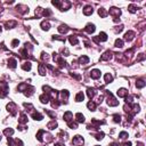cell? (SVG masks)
Returning <instances> with one entry per match:
<instances>
[{
  "mask_svg": "<svg viewBox=\"0 0 146 146\" xmlns=\"http://www.w3.org/2000/svg\"><path fill=\"white\" fill-rule=\"evenodd\" d=\"M3 134H5L7 137H10V136H12V135L14 134V130L12 129V128H7V129L3 130Z\"/></svg>",
  "mask_w": 146,
  "mask_h": 146,
  "instance_id": "cell-32",
  "label": "cell"
},
{
  "mask_svg": "<svg viewBox=\"0 0 146 146\" xmlns=\"http://www.w3.org/2000/svg\"><path fill=\"white\" fill-rule=\"evenodd\" d=\"M104 79H105V83H111L113 81V76L111 73H106L105 76H104Z\"/></svg>",
  "mask_w": 146,
  "mask_h": 146,
  "instance_id": "cell-24",
  "label": "cell"
},
{
  "mask_svg": "<svg viewBox=\"0 0 146 146\" xmlns=\"http://www.w3.org/2000/svg\"><path fill=\"white\" fill-rule=\"evenodd\" d=\"M83 99H85V95H83L82 91L78 93V95H76V97H75V100H76V102H82Z\"/></svg>",
  "mask_w": 146,
  "mask_h": 146,
  "instance_id": "cell-31",
  "label": "cell"
},
{
  "mask_svg": "<svg viewBox=\"0 0 146 146\" xmlns=\"http://www.w3.org/2000/svg\"><path fill=\"white\" fill-rule=\"evenodd\" d=\"M118 96L119 97H127L128 96V90L126 89V88H121V89L118 90Z\"/></svg>",
  "mask_w": 146,
  "mask_h": 146,
  "instance_id": "cell-12",
  "label": "cell"
},
{
  "mask_svg": "<svg viewBox=\"0 0 146 146\" xmlns=\"http://www.w3.org/2000/svg\"><path fill=\"white\" fill-rule=\"evenodd\" d=\"M145 60V55L144 54H139L138 57H137V62H140V61H144Z\"/></svg>",
  "mask_w": 146,
  "mask_h": 146,
  "instance_id": "cell-40",
  "label": "cell"
},
{
  "mask_svg": "<svg viewBox=\"0 0 146 146\" xmlns=\"http://www.w3.org/2000/svg\"><path fill=\"white\" fill-rule=\"evenodd\" d=\"M64 120L66 121V122H70L71 120H73V114H72V112L71 111H67V112H65L64 113Z\"/></svg>",
  "mask_w": 146,
  "mask_h": 146,
  "instance_id": "cell-11",
  "label": "cell"
},
{
  "mask_svg": "<svg viewBox=\"0 0 146 146\" xmlns=\"http://www.w3.org/2000/svg\"><path fill=\"white\" fill-rule=\"evenodd\" d=\"M95 30H96V27H95V25L94 24H91V23H89V24H87V26L85 27V31H86L87 33H94L95 32Z\"/></svg>",
  "mask_w": 146,
  "mask_h": 146,
  "instance_id": "cell-9",
  "label": "cell"
},
{
  "mask_svg": "<svg viewBox=\"0 0 146 146\" xmlns=\"http://www.w3.org/2000/svg\"><path fill=\"white\" fill-rule=\"evenodd\" d=\"M145 81L144 80H137V82H136V87L138 88V89H140V88H144L145 87Z\"/></svg>",
  "mask_w": 146,
  "mask_h": 146,
  "instance_id": "cell-30",
  "label": "cell"
},
{
  "mask_svg": "<svg viewBox=\"0 0 146 146\" xmlns=\"http://www.w3.org/2000/svg\"><path fill=\"white\" fill-rule=\"evenodd\" d=\"M75 119H76V121H78V122H80V123L85 122V115H83V114H81V113H76V114H75Z\"/></svg>",
  "mask_w": 146,
  "mask_h": 146,
  "instance_id": "cell-20",
  "label": "cell"
},
{
  "mask_svg": "<svg viewBox=\"0 0 146 146\" xmlns=\"http://www.w3.org/2000/svg\"><path fill=\"white\" fill-rule=\"evenodd\" d=\"M47 128H49L50 130H54L55 128H57V122L55 121V120H53L51 122H49L48 124H47Z\"/></svg>",
  "mask_w": 146,
  "mask_h": 146,
  "instance_id": "cell-26",
  "label": "cell"
},
{
  "mask_svg": "<svg viewBox=\"0 0 146 146\" xmlns=\"http://www.w3.org/2000/svg\"><path fill=\"white\" fill-rule=\"evenodd\" d=\"M115 47H116V48H122V47H123V40L116 39L115 40Z\"/></svg>",
  "mask_w": 146,
  "mask_h": 146,
  "instance_id": "cell-34",
  "label": "cell"
},
{
  "mask_svg": "<svg viewBox=\"0 0 146 146\" xmlns=\"http://www.w3.org/2000/svg\"><path fill=\"white\" fill-rule=\"evenodd\" d=\"M7 110H8V112H10V114L13 116L17 114V105L14 102H9V104L7 105Z\"/></svg>",
  "mask_w": 146,
  "mask_h": 146,
  "instance_id": "cell-2",
  "label": "cell"
},
{
  "mask_svg": "<svg viewBox=\"0 0 146 146\" xmlns=\"http://www.w3.org/2000/svg\"><path fill=\"white\" fill-rule=\"evenodd\" d=\"M134 38H135V32H134V31H128V32L124 34V40H126V41H128V42H129V41H131Z\"/></svg>",
  "mask_w": 146,
  "mask_h": 146,
  "instance_id": "cell-8",
  "label": "cell"
},
{
  "mask_svg": "<svg viewBox=\"0 0 146 146\" xmlns=\"http://www.w3.org/2000/svg\"><path fill=\"white\" fill-rule=\"evenodd\" d=\"M112 58V51H110V50H107V51H105V53L100 56V61H109Z\"/></svg>",
  "mask_w": 146,
  "mask_h": 146,
  "instance_id": "cell-7",
  "label": "cell"
},
{
  "mask_svg": "<svg viewBox=\"0 0 146 146\" xmlns=\"http://www.w3.org/2000/svg\"><path fill=\"white\" fill-rule=\"evenodd\" d=\"M16 25H17L16 21H9V22H6V23H5V26H6V29H10V27L16 26Z\"/></svg>",
  "mask_w": 146,
  "mask_h": 146,
  "instance_id": "cell-19",
  "label": "cell"
},
{
  "mask_svg": "<svg viewBox=\"0 0 146 146\" xmlns=\"http://www.w3.org/2000/svg\"><path fill=\"white\" fill-rule=\"evenodd\" d=\"M128 10H129L130 13H136L137 10H138V7L136 6V5H133V3H131V5H129V7H128Z\"/></svg>",
  "mask_w": 146,
  "mask_h": 146,
  "instance_id": "cell-29",
  "label": "cell"
},
{
  "mask_svg": "<svg viewBox=\"0 0 146 146\" xmlns=\"http://www.w3.org/2000/svg\"><path fill=\"white\" fill-rule=\"evenodd\" d=\"M8 65H9V67H12V69H15V67L17 66V61L15 60V58H13V57H10L9 60H8Z\"/></svg>",
  "mask_w": 146,
  "mask_h": 146,
  "instance_id": "cell-17",
  "label": "cell"
},
{
  "mask_svg": "<svg viewBox=\"0 0 146 146\" xmlns=\"http://www.w3.org/2000/svg\"><path fill=\"white\" fill-rule=\"evenodd\" d=\"M96 94H97V91L94 89V88H88V89H87V95H88V97H89L90 99H91V98H94Z\"/></svg>",
  "mask_w": 146,
  "mask_h": 146,
  "instance_id": "cell-13",
  "label": "cell"
},
{
  "mask_svg": "<svg viewBox=\"0 0 146 146\" xmlns=\"http://www.w3.org/2000/svg\"><path fill=\"white\" fill-rule=\"evenodd\" d=\"M93 7L91 6H87V7H85L83 8V14L86 15V16H89V15H91L93 14Z\"/></svg>",
  "mask_w": 146,
  "mask_h": 146,
  "instance_id": "cell-16",
  "label": "cell"
},
{
  "mask_svg": "<svg viewBox=\"0 0 146 146\" xmlns=\"http://www.w3.org/2000/svg\"><path fill=\"white\" fill-rule=\"evenodd\" d=\"M67 126L70 127L71 129H76V128H78V123L73 122V121H70V122H67Z\"/></svg>",
  "mask_w": 146,
  "mask_h": 146,
  "instance_id": "cell-36",
  "label": "cell"
},
{
  "mask_svg": "<svg viewBox=\"0 0 146 146\" xmlns=\"http://www.w3.org/2000/svg\"><path fill=\"white\" fill-rule=\"evenodd\" d=\"M96 146H98V145H96Z\"/></svg>",
  "mask_w": 146,
  "mask_h": 146,
  "instance_id": "cell-43",
  "label": "cell"
},
{
  "mask_svg": "<svg viewBox=\"0 0 146 146\" xmlns=\"http://www.w3.org/2000/svg\"><path fill=\"white\" fill-rule=\"evenodd\" d=\"M89 61H90L89 57L82 55V56L79 58V63H80V64H88V63H89Z\"/></svg>",
  "mask_w": 146,
  "mask_h": 146,
  "instance_id": "cell-18",
  "label": "cell"
},
{
  "mask_svg": "<svg viewBox=\"0 0 146 146\" xmlns=\"http://www.w3.org/2000/svg\"><path fill=\"white\" fill-rule=\"evenodd\" d=\"M18 123H21V124H26L27 123V115L26 114H24V113L21 114V116L18 118Z\"/></svg>",
  "mask_w": 146,
  "mask_h": 146,
  "instance_id": "cell-10",
  "label": "cell"
},
{
  "mask_svg": "<svg viewBox=\"0 0 146 146\" xmlns=\"http://www.w3.org/2000/svg\"><path fill=\"white\" fill-rule=\"evenodd\" d=\"M0 140H1V134H0Z\"/></svg>",
  "mask_w": 146,
  "mask_h": 146,
  "instance_id": "cell-42",
  "label": "cell"
},
{
  "mask_svg": "<svg viewBox=\"0 0 146 146\" xmlns=\"http://www.w3.org/2000/svg\"><path fill=\"white\" fill-rule=\"evenodd\" d=\"M31 115H32V118H33L34 120H38V121H40V120L43 119V115H42V114H40L39 112H36V111H33Z\"/></svg>",
  "mask_w": 146,
  "mask_h": 146,
  "instance_id": "cell-15",
  "label": "cell"
},
{
  "mask_svg": "<svg viewBox=\"0 0 146 146\" xmlns=\"http://www.w3.org/2000/svg\"><path fill=\"white\" fill-rule=\"evenodd\" d=\"M113 121L116 123H120L121 122V115H120V114H114V115H113Z\"/></svg>",
  "mask_w": 146,
  "mask_h": 146,
  "instance_id": "cell-35",
  "label": "cell"
},
{
  "mask_svg": "<svg viewBox=\"0 0 146 146\" xmlns=\"http://www.w3.org/2000/svg\"><path fill=\"white\" fill-rule=\"evenodd\" d=\"M18 45H20V40H18V39L13 40V42H12V47H13V48H16Z\"/></svg>",
  "mask_w": 146,
  "mask_h": 146,
  "instance_id": "cell-39",
  "label": "cell"
},
{
  "mask_svg": "<svg viewBox=\"0 0 146 146\" xmlns=\"http://www.w3.org/2000/svg\"><path fill=\"white\" fill-rule=\"evenodd\" d=\"M69 40H70L71 45H73V46L79 43V40H78V38H76L75 36H69Z\"/></svg>",
  "mask_w": 146,
  "mask_h": 146,
  "instance_id": "cell-22",
  "label": "cell"
},
{
  "mask_svg": "<svg viewBox=\"0 0 146 146\" xmlns=\"http://www.w3.org/2000/svg\"><path fill=\"white\" fill-rule=\"evenodd\" d=\"M137 146H144V144H143V143H140V142H139V143H137Z\"/></svg>",
  "mask_w": 146,
  "mask_h": 146,
  "instance_id": "cell-41",
  "label": "cell"
},
{
  "mask_svg": "<svg viewBox=\"0 0 146 146\" xmlns=\"http://www.w3.org/2000/svg\"><path fill=\"white\" fill-rule=\"evenodd\" d=\"M41 27H42V30H46L48 31L50 29V24L48 21H43V22H41Z\"/></svg>",
  "mask_w": 146,
  "mask_h": 146,
  "instance_id": "cell-23",
  "label": "cell"
},
{
  "mask_svg": "<svg viewBox=\"0 0 146 146\" xmlns=\"http://www.w3.org/2000/svg\"><path fill=\"white\" fill-rule=\"evenodd\" d=\"M57 30H58V32H61V33H66L70 29H69L67 25H65V24H61L60 26L57 27Z\"/></svg>",
  "mask_w": 146,
  "mask_h": 146,
  "instance_id": "cell-14",
  "label": "cell"
},
{
  "mask_svg": "<svg viewBox=\"0 0 146 146\" xmlns=\"http://www.w3.org/2000/svg\"><path fill=\"white\" fill-rule=\"evenodd\" d=\"M50 98H51V97H50V95H49V94H46V93L42 94V95L39 97V99L41 100V103H43V104L48 103V102L50 100Z\"/></svg>",
  "mask_w": 146,
  "mask_h": 146,
  "instance_id": "cell-5",
  "label": "cell"
},
{
  "mask_svg": "<svg viewBox=\"0 0 146 146\" xmlns=\"http://www.w3.org/2000/svg\"><path fill=\"white\" fill-rule=\"evenodd\" d=\"M98 15H99L100 17L105 18V17H106L107 15H109V14H107V12H106L105 9H104V8H99V9H98Z\"/></svg>",
  "mask_w": 146,
  "mask_h": 146,
  "instance_id": "cell-27",
  "label": "cell"
},
{
  "mask_svg": "<svg viewBox=\"0 0 146 146\" xmlns=\"http://www.w3.org/2000/svg\"><path fill=\"white\" fill-rule=\"evenodd\" d=\"M95 137H96V139H97V140L103 139V137H104V133H103V131H102V133H97L96 135H95Z\"/></svg>",
  "mask_w": 146,
  "mask_h": 146,
  "instance_id": "cell-37",
  "label": "cell"
},
{
  "mask_svg": "<svg viewBox=\"0 0 146 146\" xmlns=\"http://www.w3.org/2000/svg\"><path fill=\"white\" fill-rule=\"evenodd\" d=\"M98 39H99V41H106L107 40V34L105 33V32H100V33L98 34Z\"/></svg>",
  "mask_w": 146,
  "mask_h": 146,
  "instance_id": "cell-28",
  "label": "cell"
},
{
  "mask_svg": "<svg viewBox=\"0 0 146 146\" xmlns=\"http://www.w3.org/2000/svg\"><path fill=\"white\" fill-rule=\"evenodd\" d=\"M90 76H91V79H99L100 78V71L97 70V69H95V70H93L91 72H90Z\"/></svg>",
  "mask_w": 146,
  "mask_h": 146,
  "instance_id": "cell-6",
  "label": "cell"
},
{
  "mask_svg": "<svg viewBox=\"0 0 146 146\" xmlns=\"http://www.w3.org/2000/svg\"><path fill=\"white\" fill-rule=\"evenodd\" d=\"M128 136H129V135H128V133H126V131H122V133H120V135H119V137L121 139H126Z\"/></svg>",
  "mask_w": 146,
  "mask_h": 146,
  "instance_id": "cell-38",
  "label": "cell"
},
{
  "mask_svg": "<svg viewBox=\"0 0 146 146\" xmlns=\"http://www.w3.org/2000/svg\"><path fill=\"white\" fill-rule=\"evenodd\" d=\"M72 143L74 146H81L83 144V138L81 136H79V135H76V136H74V138H73Z\"/></svg>",
  "mask_w": 146,
  "mask_h": 146,
  "instance_id": "cell-4",
  "label": "cell"
},
{
  "mask_svg": "<svg viewBox=\"0 0 146 146\" xmlns=\"http://www.w3.org/2000/svg\"><path fill=\"white\" fill-rule=\"evenodd\" d=\"M105 93L107 94V105L109 106H118L119 105V100H116V98L112 95V93L111 91H109V90H105Z\"/></svg>",
  "mask_w": 146,
  "mask_h": 146,
  "instance_id": "cell-1",
  "label": "cell"
},
{
  "mask_svg": "<svg viewBox=\"0 0 146 146\" xmlns=\"http://www.w3.org/2000/svg\"><path fill=\"white\" fill-rule=\"evenodd\" d=\"M107 14L110 15H112L114 18H119V16L121 15V10L119 8H115V7H112V8H110V12Z\"/></svg>",
  "mask_w": 146,
  "mask_h": 146,
  "instance_id": "cell-3",
  "label": "cell"
},
{
  "mask_svg": "<svg viewBox=\"0 0 146 146\" xmlns=\"http://www.w3.org/2000/svg\"><path fill=\"white\" fill-rule=\"evenodd\" d=\"M87 106H88V109H89L90 111H95V110H96L97 104L95 103V102H93V100H90L89 103L87 104Z\"/></svg>",
  "mask_w": 146,
  "mask_h": 146,
  "instance_id": "cell-25",
  "label": "cell"
},
{
  "mask_svg": "<svg viewBox=\"0 0 146 146\" xmlns=\"http://www.w3.org/2000/svg\"><path fill=\"white\" fill-rule=\"evenodd\" d=\"M46 65H43V64H39V66H38V71H39V73L41 74V75H45L46 74Z\"/></svg>",
  "mask_w": 146,
  "mask_h": 146,
  "instance_id": "cell-21",
  "label": "cell"
},
{
  "mask_svg": "<svg viewBox=\"0 0 146 146\" xmlns=\"http://www.w3.org/2000/svg\"><path fill=\"white\" fill-rule=\"evenodd\" d=\"M22 69L24 71H30L31 70V63L30 62H25V63L22 65Z\"/></svg>",
  "mask_w": 146,
  "mask_h": 146,
  "instance_id": "cell-33",
  "label": "cell"
}]
</instances>
